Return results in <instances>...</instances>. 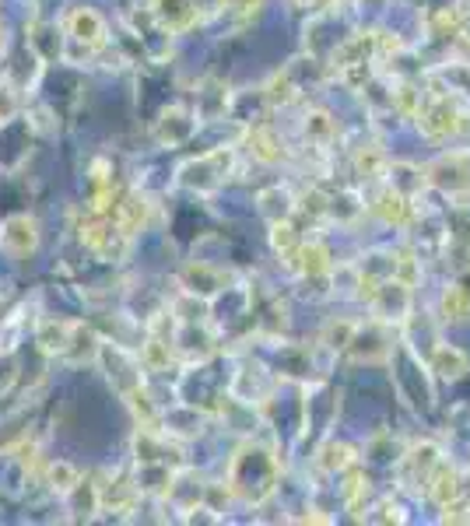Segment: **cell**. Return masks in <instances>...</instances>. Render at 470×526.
Here are the masks:
<instances>
[{"instance_id":"obj_31","label":"cell","mask_w":470,"mask_h":526,"mask_svg":"<svg viewBox=\"0 0 470 526\" xmlns=\"http://www.w3.org/2000/svg\"><path fill=\"white\" fill-rule=\"evenodd\" d=\"M390 102H393V106H397L404 116H418V109H421V92H418L414 85H400L397 92L390 95Z\"/></svg>"},{"instance_id":"obj_14","label":"cell","mask_w":470,"mask_h":526,"mask_svg":"<svg viewBox=\"0 0 470 526\" xmlns=\"http://www.w3.org/2000/svg\"><path fill=\"white\" fill-rule=\"evenodd\" d=\"M376 214L386 221V225L404 228V225H411V218H414V204H411V197H404V193L386 190V193H379V200H376Z\"/></svg>"},{"instance_id":"obj_20","label":"cell","mask_w":470,"mask_h":526,"mask_svg":"<svg viewBox=\"0 0 470 526\" xmlns=\"http://www.w3.org/2000/svg\"><path fill=\"white\" fill-rule=\"evenodd\" d=\"M467 355H463L460 348H456V344H439V348L432 351V372L439 379H449V383H453V379H460L463 372H467Z\"/></svg>"},{"instance_id":"obj_23","label":"cell","mask_w":470,"mask_h":526,"mask_svg":"<svg viewBox=\"0 0 470 526\" xmlns=\"http://www.w3.org/2000/svg\"><path fill=\"white\" fill-rule=\"evenodd\" d=\"M169 362H172V341L169 337H158L155 330H151V337L141 344V365L148 372H162L169 369Z\"/></svg>"},{"instance_id":"obj_34","label":"cell","mask_w":470,"mask_h":526,"mask_svg":"<svg viewBox=\"0 0 470 526\" xmlns=\"http://www.w3.org/2000/svg\"><path fill=\"white\" fill-rule=\"evenodd\" d=\"M288 4H295V8H306L309 0H288Z\"/></svg>"},{"instance_id":"obj_22","label":"cell","mask_w":470,"mask_h":526,"mask_svg":"<svg viewBox=\"0 0 470 526\" xmlns=\"http://www.w3.org/2000/svg\"><path fill=\"white\" fill-rule=\"evenodd\" d=\"M302 134H306L309 144H330L337 137V120L327 113V109H309L306 120H302Z\"/></svg>"},{"instance_id":"obj_11","label":"cell","mask_w":470,"mask_h":526,"mask_svg":"<svg viewBox=\"0 0 470 526\" xmlns=\"http://www.w3.org/2000/svg\"><path fill=\"white\" fill-rule=\"evenodd\" d=\"M428 498H432L435 505H453L456 498L463 495V477H460V470L456 467H449L446 460H439V467L432 470V481H428Z\"/></svg>"},{"instance_id":"obj_32","label":"cell","mask_w":470,"mask_h":526,"mask_svg":"<svg viewBox=\"0 0 470 526\" xmlns=\"http://www.w3.org/2000/svg\"><path fill=\"white\" fill-rule=\"evenodd\" d=\"M221 8L228 15H239V18H253L260 8H264V0H221Z\"/></svg>"},{"instance_id":"obj_12","label":"cell","mask_w":470,"mask_h":526,"mask_svg":"<svg viewBox=\"0 0 470 526\" xmlns=\"http://www.w3.org/2000/svg\"><path fill=\"white\" fill-rule=\"evenodd\" d=\"M372 57H376V32H358V36H351L348 43H341L334 50V64L341 71L351 64H369Z\"/></svg>"},{"instance_id":"obj_2","label":"cell","mask_w":470,"mask_h":526,"mask_svg":"<svg viewBox=\"0 0 470 526\" xmlns=\"http://www.w3.org/2000/svg\"><path fill=\"white\" fill-rule=\"evenodd\" d=\"M43 246V232H39L36 214H8L0 221V249L11 260H29Z\"/></svg>"},{"instance_id":"obj_29","label":"cell","mask_w":470,"mask_h":526,"mask_svg":"<svg viewBox=\"0 0 470 526\" xmlns=\"http://www.w3.org/2000/svg\"><path fill=\"white\" fill-rule=\"evenodd\" d=\"M467 309H470V299H467V292H463L460 285H449L446 292H442V302H439V313H442V320H463L467 316Z\"/></svg>"},{"instance_id":"obj_4","label":"cell","mask_w":470,"mask_h":526,"mask_svg":"<svg viewBox=\"0 0 470 526\" xmlns=\"http://www.w3.org/2000/svg\"><path fill=\"white\" fill-rule=\"evenodd\" d=\"M64 32L74 46H85V50H102L109 39L106 18L95 8H71L64 15Z\"/></svg>"},{"instance_id":"obj_30","label":"cell","mask_w":470,"mask_h":526,"mask_svg":"<svg viewBox=\"0 0 470 526\" xmlns=\"http://www.w3.org/2000/svg\"><path fill=\"white\" fill-rule=\"evenodd\" d=\"M355 327L358 323H351V320L327 323V330H323V344H327L330 351H348L351 337H355Z\"/></svg>"},{"instance_id":"obj_16","label":"cell","mask_w":470,"mask_h":526,"mask_svg":"<svg viewBox=\"0 0 470 526\" xmlns=\"http://www.w3.org/2000/svg\"><path fill=\"white\" fill-rule=\"evenodd\" d=\"M250 151L257 162L264 165H274V162H285V141H281V134H274L271 127H253L250 130Z\"/></svg>"},{"instance_id":"obj_27","label":"cell","mask_w":470,"mask_h":526,"mask_svg":"<svg viewBox=\"0 0 470 526\" xmlns=\"http://www.w3.org/2000/svg\"><path fill=\"white\" fill-rule=\"evenodd\" d=\"M25 99H22V88L15 85V81L0 78V127H8V123L18 120V113H22Z\"/></svg>"},{"instance_id":"obj_8","label":"cell","mask_w":470,"mask_h":526,"mask_svg":"<svg viewBox=\"0 0 470 526\" xmlns=\"http://www.w3.org/2000/svg\"><path fill=\"white\" fill-rule=\"evenodd\" d=\"M151 18L169 36H183L186 29H193L200 22V11L197 0H151Z\"/></svg>"},{"instance_id":"obj_33","label":"cell","mask_w":470,"mask_h":526,"mask_svg":"<svg viewBox=\"0 0 470 526\" xmlns=\"http://www.w3.org/2000/svg\"><path fill=\"white\" fill-rule=\"evenodd\" d=\"M8 46V29H4V22H0V50Z\"/></svg>"},{"instance_id":"obj_3","label":"cell","mask_w":470,"mask_h":526,"mask_svg":"<svg viewBox=\"0 0 470 526\" xmlns=\"http://www.w3.org/2000/svg\"><path fill=\"white\" fill-rule=\"evenodd\" d=\"M228 165H232V151L214 148V151H207V155L186 162L183 169H179V183L190 186V190H197V193H211L228 179Z\"/></svg>"},{"instance_id":"obj_6","label":"cell","mask_w":470,"mask_h":526,"mask_svg":"<svg viewBox=\"0 0 470 526\" xmlns=\"http://www.w3.org/2000/svg\"><path fill=\"white\" fill-rule=\"evenodd\" d=\"M418 123H421V130H425V137H449L460 130V109H456L442 92H435L428 102H421Z\"/></svg>"},{"instance_id":"obj_19","label":"cell","mask_w":470,"mask_h":526,"mask_svg":"<svg viewBox=\"0 0 470 526\" xmlns=\"http://www.w3.org/2000/svg\"><path fill=\"white\" fill-rule=\"evenodd\" d=\"M351 463H355V449H351L348 442L330 439L316 449V470H323V474H341V470H348Z\"/></svg>"},{"instance_id":"obj_15","label":"cell","mask_w":470,"mask_h":526,"mask_svg":"<svg viewBox=\"0 0 470 526\" xmlns=\"http://www.w3.org/2000/svg\"><path fill=\"white\" fill-rule=\"evenodd\" d=\"M386 176H390V190L404 193V197H411V200H414V193H421L428 186L425 169H418V165H411V162L386 165Z\"/></svg>"},{"instance_id":"obj_7","label":"cell","mask_w":470,"mask_h":526,"mask_svg":"<svg viewBox=\"0 0 470 526\" xmlns=\"http://www.w3.org/2000/svg\"><path fill=\"white\" fill-rule=\"evenodd\" d=\"M428 186H439L446 193H463L470 186V158L463 151H453V155H442L439 162H432L425 169Z\"/></svg>"},{"instance_id":"obj_28","label":"cell","mask_w":470,"mask_h":526,"mask_svg":"<svg viewBox=\"0 0 470 526\" xmlns=\"http://www.w3.org/2000/svg\"><path fill=\"white\" fill-rule=\"evenodd\" d=\"M386 165L390 162H386V155L376 148V144H369V148H362L355 155V169H358V176L362 179H379L386 172Z\"/></svg>"},{"instance_id":"obj_13","label":"cell","mask_w":470,"mask_h":526,"mask_svg":"<svg viewBox=\"0 0 470 526\" xmlns=\"http://www.w3.org/2000/svg\"><path fill=\"white\" fill-rule=\"evenodd\" d=\"M183 288L197 299H214L221 292V274L207 263H190L183 271Z\"/></svg>"},{"instance_id":"obj_21","label":"cell","mask_w":470,"mask_h":526,"mask_svg":"<svg viewBox=\"0 0 470 526\" xmlns=\"http://www.w3.org/2000/svg\"><path fill=\"white\" fill-rule=\"evenodd\" d=\"M116 221H120L123 232L137 235L144 225H148V200H144L141 193H127V197H120V204H116Z\"/></svg>"},{"instance_id":"obj_25","label":"cell","mask_w":470,"mask_h":526,"mask_svg":"<svg viewBox=\"0 0 470 526\" xmlns=\"http://www.w3.org/2000/svg\"><path fill=\"white\" fill-rule=\"evenodd\" d=\"M271 246H274V253H281V260H285V263L295 260L302 239H299V232H295V225L288 218L285 221H271Z\"/></svg>"},{"instance_id":"obj_26","label":"cell","mask_w":470,"mask_h":526,"mask_svg":"<svg viewBox=\"0 0 470 526\" xmlns=\"http://www.w3.org/2000/svg\"><path fill=\"white\" fill-rule=\"evenodd\" d=\"M260 95H264V102H267V106H288V102H295V95H299V88H295L292 74H288V71H281V74H274V78L267 81L264 88H260Z\"/></svg>"},{"instance_id":"obj_1","label":"cell","mask_w":470,"mask_h":526,"mask_svg":"<svg viewBox=\"0 0 470 526\" xmlns=\"http://www.w3.org/2000/svg\"><path fill=\"white\" fill-rule=\"evenodd\" d=\"M281 463L274 456L271 446H260V442H246L239 446V453L232 456V467H228V491L239 495L243 502L260 505L274 488H278Z\"/></svg>"},{"instance_id":"obj_18","label":"cell","mask_w":470,"mask_h":526,"mask_svg":"<svg viewBox=\"0 0 470 526\" xmlns=\"http://www.w3.org/2000/svg\"><path fill=\"white\" fill-rule=\"evenodd\" d=\"M292 267H299L306 278H323V274H330V253L323 242H302L299 253H295Z\"/></svg>"},{"instance_id":"obj_9","label":"cell","mask_w":470,"mask_h":526,"mask_svg":"<svg viewBox=\"0 0 470 526\" xmlns=\"http://www.w3.org/2000/svg\"><path fill=\"white\" fill-rule=\"evenodd\" d=\"M193 130H197V113H190V109H183V106H172V109H165L162 120H158L155 137L165 148H176V144L190 141Z\"/></svg>"},{"instance_id":"obj_5","label":"cell","mask_w":470,"mask_h":526,"mask_svg":"<svg viewBox=\"0 0 470 526\" xmlns=\"http://www.w3.org/2000/svg\"><path fill=\"white\" fill-rule=\"evenodd\" d=\"M369 306H372V316H376V320L400 323L407 313H411V288L400 285L397 278H386V281H379L376 285Z\"/></svg>"},{"instance_id":"obj_24","label":"cell","mask_w":470,"mask_h":526,"mask_svg":"<svg viewBox=\"0 0 470 526\" xmlns=\"http://www.w3.org/2000/svg\"><path fill=\"white\" fill-rule=\"evenodd\" d=\"M46 488L53 491V495H60V498H67L71 495V488L74 484L81 481V474H78V467H74V463H67V460H57V463H50V467H46Z\"/></svg>"},{"instance_id":"obj_10","label":"cell","mask_w":470,"mask_h":526,"mask_svg":"<svg viewBox=\"0 0 470 526\" xmlns=\"http://www.w3.org/2000/svg\"><path fill=\"white\" fill-rule=\"evenodd\" d=\"M439 446L435 442H421V446H414L411 453L404 456V474H411L407 481L414 484V488H428V481H432V470L439 467Z\"/></svg>"},{"instance_id":"obj_17","label":"cell","mask_w":470,"mask_h":526,"mask_svg":"<svg viewBox=\"0 0 470 526\" xmlns=\"http://www.w3.org/2000/svg\"><path fill=\"white\" fill-rule=\"evenodd\" d=\"M74 320H43L36 330V344L43 348V355H64L67 341H71Z\"/></svg>"}]
</instances>
